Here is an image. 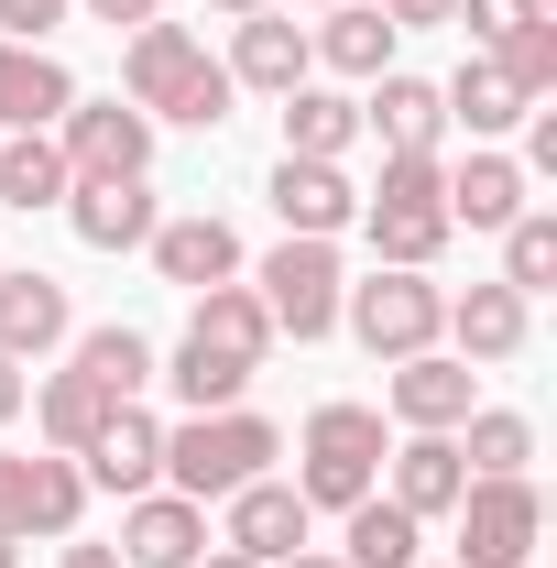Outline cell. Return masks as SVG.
Wrapping results in <instances>:
<instances>
[{
	"label": "cell",
	"mask_w": 557,
	"mask_h": 568,
	"mask_svg": "<svg viewBox=\"0 0 557 568\" xmlns=\"http://www.w3.org/2000/svg\"><path fill=\"white\" fill-rule=\"evenodd\" d=\"M350 142H361V99H340V88H284V153L295 164H340Z\"/></svg>",
	"instance_id": "26"
},
{
	"label": "cell",
	"mask_w": 557,
	"mask_h": 568,
	"mask_svg": "<svg viewBox=\"0 0 557 568\" xmlns=\"http://www.w3.org/2000/svg\"><path fill=\"white\" fill-rule=\"evenodd\" d=\"M536 547H547V493L525 470L459 493V558L448 568H536Z\"/></svg>",
	"instance_id": "7"
},
{
	"label": "cell",
	"mask_w": 557,
	"mask_h": 568,
	"mask_svg": "<svg viewBox=\"0 0 557 568\" xmlns=\"http://www.w3.org/2000/svg\"><path fill=\"white\" fill-rule=\"evenodd\" d=\"M426 558V525L405 514V503L361 493L350 503V536H340V568H416Z\"/></svg>",
	"instance_id": "27"
},
{
	"label": "cell",
	"mask_w": 557,
	"mask_h": 568,
	"mask_svg": "<svg viewBox=\"0 0 557 568\" xmlns=\"http://www.w3.org/2000/svg\"><path fill=\"white\" fill-rule=\"evenodd\" d=\"M88 22H110V33H142V22H164V0H77Z\"/></svg>",
	"instance_id": "39"
},
{
	"label": "cell",
	"mask_w": 557,
	"mask_h": 568,
	"mask_svg": "<svg viewBox=\"0 0 557 568\" xmlns=\"http://www.w3.org/2000/svg\"><path fill=\"white\" fill-rule=\"evenodd\" d=\"M340 241H274L263 252V274H252V295H263V317H274V339H328L340 328Z\"/></svg>",
	"instance_id": "6"
},
{
	"label": "cell",
	"mask_w": 557,
	"mask_h": 568,
	"mask_svg": "<svg viewBox=\"0 0 557 568\" xmlns=\"http://www.w3.org/2000/svg\"><path fill=\"white\" fill-rule=\"evenodd\" d=\"M306 55H317V67H340V77H383V67H394V22H383L372 0H340V11L306 33Z\"/></svg>",
	"instance_id": "30"
},
{
	"label": "cell",
	"mask_w": 557,
	"mask_h": 568,
	"mask_svg": "<svg viewBox=\"0 0 557 568\" xmlns=\"http://www.w3.org/2000/svg\"><path fill=\"white\" fill-rule=\"evenodd\" d=\"M77 372H88L99 394L142 405V383H153V339H142V328H77Z\"/></svg>",
	"instance_id": "33"
},
{
	"label": "cell",
	"mask_w": 557,
	"mask_h": 568,
	"mask_svg": "<svg viewBox=\"0 0 557 568\" xmlns=\"http://www.w3.org/2000/svg\"><path fill=\"white\" fill-rule=\"evenodd\" d=\"M77 514H88V470H77L67 448H44V459H11V448H0V536H11V547H33V536L67 547Z\"/></svg>",
	"instance_id": "8"
},
{
	"label": "cell",
	"mask_w": 557,
	"mask_h": 568,
	"mask_svg": "<svg viewBox=\"0 0 557 568\" xmlns=\"http://www.w3.org/2000/svg\"><path fill=\"white\" fill-rule=\"evenodd\" d=\"M492 241H503V284H514V295H547V284H557V209L503 219Z\"/></svg>",
	"instance_id": "34"
},
{
	"label": "cell",
	"mask_w": 557,
	"mask_h": 568,
	"mask_svg": "<svg viewBox=\"0 0 557 568\" xmlns=\"http://www.w3.org/2000/svg\"><path fill=\"white\" fill-rule=\"evenodd\" d=\"M0 568H11V536H0Z\"/></svg>",
	"instance_id": "45"
},
{
	"label": "cell",
	"mask_w": 557,
	"mask_h": 568,
	"mask_svg": "<svg viewBox=\"0 0 557 568\" xmlns=\"http://www.w3.org/2000/svg\"><path fill=\"white\" fill-rule=\"evenodd\" d=\"M67 153H55V132H0V209H67Z\"/></svg>",
	"instance_id": "28"
},
{
	"label": "cell",
	"mask_w": 557,
	"mask_h": 568,
	"mask_svg": "<svg viewBox=\"0 0 557 568\" xmlns=\"http://www.w3.org/2000/svg\"><path fill=\"white\" fill-rule=\"evenodd\" d=\"M67 11H77V0H0V44H44Z\"/></svg>",
	"instance_id": "37"
},
{
	"label": "cell",
	"mask_w": 557,
	"mask_h": 568,
	"mask_svg": "<svg viewBox=\"0 0 557 568\" xmlns=\"http://www.w3.org/2000/svg\"><path fill=\"white\" fill-rule=\"evenodd\" d=\"M77 470H88V493H164V416H142V405H110V426L77 448Z\"/></svg>",
	"instance_id": "11"
},
{
	"label": "cell",
	"mask_w": 557,
	"mask_h": 568,
	"mask_svg": "<svg viewBox=\"0 0 557 568\" xmlns=\"http://www.w3.org/2000/svg\"><path fill=\"white\" fill-rule=\"evenodd\" d=\"M67 339H77L67 284H55V274H11V263H0V351H11V361H44V351H67Z\"/></svg>",
	"instance_id": "20"
},
{
	"label": "cell",
	"mask_w": 557,
	"mask_h": 568,
	"mask_svg": "<svg viewBox=\"0 0 557 568\" xmlns=\"http://www.w3.org/2000/svg\"><path fill=\"white\" fill-rule=\"evenodd\" d=\"M153 274L164 284H186V295H209V284H241V230L209 209H186V219H153Z\"/></svg>",
	"instance_id": "16"
},
{
	"label": "cell",
	"mask_w": 557,
	"mask_h": 568,
	"mask_svg": "<svg viewBox=\"0 0 557 568\" xmlns=\"http://www.w3.org/2000/svg\"><path fill=\"white\" fill-rule=\"evenodd\" d=\"M198 568H263V558H241V547H219V536H209V558H198Z\"/></svg>",
	"instance_id": "43"
},
{
	"label": "cell",
	"mask_w": 557,
	"mask_h": 568,
	"mask_svg": "<svg viewBox=\"0 0 557 568\" xmlns=\"http://www.w3.org/2000/svg\"><path fill=\"white\" fill-rule=\"evenodd\" d=\"M153 383H175V405H186V416H219V405H241V394H252V361L209 351V339H175V361H164Z\"/></svg>",
	"instance_id": "31"
},
{
	"label": "cell",
	"mask_w": 557,
	"mask_h": 568,
	"mask_svg": "<svg viewBox=\"0 0 557 568\" xmlns=\"http://www.w3.org/2000/svg\"><path fill=\"white\" fill-rule=\"evenodd\" d=\"M383 448H394L383 405H317L306 437H295V503L306 514H350L361 493H383Z\"/></svg>",
	"instance_id": "4"
},
{
	"label": "cell",
	"mask_w": 557,
	"mask_h": 568,
	"mask_svg": "<svg viewBox=\"0 0 557 568\" xmlns=\"http://www.w3.org/2000/svg\"><path fill=\"white\" fill-rule=\"evenodd\" d=\"M22 394H33V383H22V361H11V351H0V426H11V416H22Z\"/></svg>",
	"instance_id": "40"
},
{
	"label": "cell",
	"mask_w": 557,
	"mask_h": 568,
	"mask_svg": "<svg viewBox=\"0 0 557 568\" xmlns=\"http://www.w3.org/2000/svg\"><path fill=\"white\" fill-rule=\"evenodd\" d=\"M306 22H284V11H252V22H230V88H263V99H284V88H306Z\"/></svg>",
	"instance_id": "21"
},
{
	"label": "cell",
	"mask_w": 557,
	"mask_h": 568,
	"mask_svg": "<svg viewBox=\"0 0 557 568\" xmlns=\"http://www.w3.org/2000/svg\"><path fill=\"white\" fill-rule=\"evenodd\" d=\"M153 175H77L67 186V230L88 241V252H142L153 241Z\"/></svg>",
	"instance_id": "14"
},
{
	"label": "cell",
	"mask_w": 557,
	"mask_h": 568,
	"mask_svg": "<svg viewBox=\"0 0 557 568\" xmlns=\"http://www.w3.org/2000/svg\"><path fill=\"white\" fill-rule=\"evenodd\" d=\"M219 22H252V11H274V0H209Z\"/></svg>",
	"instance_id": "44"
},
{
	"label": "cell",
	"mask_w": 557,
	"mask_h": 568,
	"mask_svg": "<svg viewBox=\"0 0 557 568\" xmlns=\"http://www.w3.org/2000/svg\"><path fill=\"white\" fill-rule=\"evenodd\" d=\"M525 186H536V175H525L514 153L470 142V164H448V230H503V219H525V209H536Z\"/></svg>",
	"instance_id": "23"
},
{
	"label": "cell",
	"mask_w": 557,
	"mask_h": 568,
	"mask_svg": "<svg viewBox=\"0 0 557 568\" xmlns=\"http://www.w3.org/2000/svg\"><path fill=\"white\" fill-rule=\"evenodd\" d=\"M55 568H121V547H88V536H67V558Z\"/></svg>",
	"instance_id": "41"
},
{
	"label": "cell",
	"mask_w": 557,
	"mask_h": 568,
	"mask_svg": "<svg viewBox=\"0 0 557 568\" xmlns=\"http://www.w3.org/2000/svg\"><path fill=\"white\" fill-rule=\"evenodd\" d=\"M317 11H340V0H317Z\"/></svg>",
	"instance_id": "46"
},
{
	"label": "cell",
	"mask_w": 557,
	"mask_h": 568,
	"mask_svg": "<svg viewBox=\"0 0 557 568\" xmlns=\"http://www.w3.org/2000/svg\"><path fill=\"white\" fill-rule=\"evenodd\" d=\"M263 197H274L284 241H340L350 219H361V186H350L340 164H295V153L274 164V186H263Z\"/></svg>",
	"instance_id": "17"
},
{
	"label": "cell",
	"mask_w": 557,
	"mask_h": 568,
	"mask_svg": "<svg viewBox=\"0 0 557 568\" xmlns=\"http://www.w3.org/2000/svg\"><path fill=\"white\" fill-rule=\"evenodd\" d=\"M121 99H132L153 132H164V121H186V132H219L241 88H230V67H219V55L186 33V22H142L132 44H121Z\"/></svg>",
	"instance_id": "1"
},
{
	"label": "cell",
	"mask_w": 557,
	"mask_h": 568,
	"mask_svg": "<svg viewBox=\"0 0 557 568\" xmlns=\"http://www.w3.org/2000/svg\"><path fill=\"white\" fill-rule=\"evenodd\" d=\"M416 568H426V558H416Z\"/></svg>",
	"instance_id": "47"
},
{
	"label": "cell",
	"mask_w": 557,
	"mask_h": 568,
	"mask_svg": "<svg viewBox=\"0 0 557 568\" xmlns=\"http://www.w3.org/2000/svg\"><path fill=\"white\" fill-rule=\"evenodd\" d=\"M274 459H284V437H274V416H252V405H219V416L164 426V493H186V503H230L241 481H263Z\"/></svg>",
	"instance_id": "3"
},
{
	"label": "cell",
	"mask_w": 557,
	"mask_h": 568,
	"mask_svg": "<svg viewBox=\"0 0 557 568\" xmlns=\"http://www.w3.org/2000/svg\"><path fill=\"white\" fill-rule=\"evenodd\" d=\"M394 33H437V22H459V0H372Z\"/></svg>",
	"instance_id": "38"
},
{
	"label": "cell",
	"mask_w": 557,
	"mask_h": 568,
	"mask_svg": "<svg viewBox=\"0 0 557 568\" xmlns=\"http://www.w3.org/2000/svg\"><path fill=\"white\" fill-rule=\"evenodd\" d=\"M198 558H209V503H186V493L121 503V568H198Z\"/></svg>",
	"instance_id": "13"
},
{
	"label": "cell",
	"mask_w": 557,
	"mask_h": 568,
	"mask_svg": "<svg viewBox=\"0 0 557 568\" xmlns=\"http://www.w3.org/2000/svg\"><path fill=\"white\" fill-rule=\"evenodd\" d=\"M55 153H67V175H153V121L132 99H77L55 121Z\"/></svg>",
	"instance_id": "9"
},
{
	"label": "cell",
	"mask_w": 557,
	"mask_h": 568,
	"mask_svg": "<svg viewBox=\"0 0 557 568\" xmlns=\"http://www.w3.org/2000/svg\"><path fill=\"white\" fill-rule=\"evenodd\" d=\"M22 405H33V426H44V448H67V459H77V448L110 426V405H121V394H99V383H88V372L67 361V372H44Z\"/></svg>",
	"instance_id": "25"
},
{
	"label": "cell",
	"mask_w": 557,
	"mask_h": 568,
	"mask_svg": "<svg viewBox=\"0 0 557 568\" xmlns=\"http://www.w3.org/2000/svg\"><path fill=\"white\" fill-rule=\"evenodd\" d=\"M547 0H459V22H470V55H492V44H514L525 22H536Z\"/></svg>",
	"instance_id": "36"
},
{
	"label": "cell",
	"mask_w": 557,
	"mask_h": 568,
	"mask_svg": "<svg viewBox=\"0 0 557 568\" xmlns=\"http://www.w3.org/2000/svg\"><path fill=\"white\" fill-rule=\"evenodd\" d=\"M350 230L372 241V263L426 274L448 252V164L437 153H383V186H361V219Z\"/></svg>",
	"instance_id": "2"
},
{
	"label": "cell",
	"mask_w": 557,
	"mask_h": 568,
	"mask_svg": "<svg viewBox=\"0 0 557 568\" xmlns=\"http://www.w3.org/2000/svg\"><path fill=\"white\" fill-rule=\"evenodd\" d=\"M448 339H459V361H470V372L525 361V339H536V295H514L503 274L470 284V295H448Z\"/></svg>",
	"instance_id": "12"
},
{
	"label": "cell",
	"mask_w": 557,
	"mask_h": 568,
	"mask_svg": "<svg viewBox=\"0 0 557 568\" xmlns=\"http://www.w3.org/2000/svg\"><path fill=\"white\" fill-rule=\"evenodd\" d=\"M361 132H383V153H437V142H448V99H437L426 77L383 67L372 99H361Z\"/></svg>",
	"instance_id": "22"
},
{
	"label": "cell",
	"mask_w": 557,
	"mask_h": 568,
	"mask_svg": "<svg viewBox=\"0 0 557 568\" xmlns=\"http://www.w3.org/2000/svg\"><path fill=\"white\" fill-rule=\"evenodd\" d=\"M437 99H448V121H459V132H470V142H503V132H525V110H536V99H525L514 77L492 67V55H470V67L448 77Z\"/></svg>",
	"instance_id": "24"
},
{
	"label": "cell",
	"mask_w": 557,
	"mask_h": 568,
	"mask_svg": "<svg viewBox=\"0 0 557 568\" xmlns=\"http://www.w3.org/2000/svg\"><path fill=\"white\" fill-rule=\"evenodd\" d=\"M492 67L514 77L525 99H547V88H557V11H536V22L514 33V44H492Z\"/></svg>",
	"instance_id": "35"
},
{
	"label": "cell",
	"mask_w": 557,
	"mask_h": 568,
	"mask_svg": "<svg viewBox=\"0 0 557 568\" xmlns=\"http://www.w3.org/2000/svg\"><path fill=\"white\" fill-rule=\"evenodd\" d=\"M274 568H340V547H295V558H274Z\"/></svg>",
	"instance_id": "42"
},
{
	"label": "cell",
	"mask_w": 557,
	"mask_h": 568,
	"mask_svg": "<svg viewBox=\"0 0 557 568\" xmlns=\"http://www.w3.org/2000/svg\"><path fill=\"white\" fill-rule=\"evenodd\" d=\"M186 339H209V351H230V361H252V372H263L274 317H263V295H252V284H209V295H198V317H186Z\"/></svg>",
	"instance_id": "29"
},
{
	"label": "cell",
	"mask_w": 557,
	"mask_h": 568,
	"mask_svg": "<svg viewBox=\"0 0 557 568\" xmlns=\"http://www.w3.org/2000/svg\"><path fill=\"white\" fill-rule=\"evenodd\" d=\"M340 328L372 361H416V351L448 339V284H437V274H405V263H372L361 284H340Z\"/></svg>",
	"instance_id": "5"
},
{
	"label": "cell",
	"mask_w": 557,
	"mask_h": 568,
	"mask_svg": "<svg viewBox=\"0 0 557 568\" xmlns=\"http://www.w3.org/2000/svg\"><path fill=\"white\" fill-rule=\"evenodd\" d=\"M306 525H317V514H306V503H295V481H274V470H263V481H241V493L219 503V547H241V558H295V547H306Z\"/></svg>",
	"instance_id": "15"
},
{
	"label": "cell",
	"mask_w": 557,
	"mask_h": 568,
	"mask_svg": "<svg viewBox=\"0 0 557 568\" xmlns=\"http://www.w3.org/2000/svg\"><path fill=\"white\" fill-rule=\"evenodd\" d=\"M77 110V77L55 44H0V132H55Z\"/></svg>",
	"instance_id": "18"
},
{
	"label": "cell",
	"mask_w": 557,
	"mask_h": 568,
	"mask_svg": "<svg viewBox=\"0 0 557 568\" xmlns=\"http://www.w3.org/2000/svg\"><path fill=\"white\" fill-rule=\"evenodd\" d=\"M470 361L459 351H416V361H394V383H383V405H394V426L405 437H459V416H470Z\"/></svg>",
	"instance_id": "10"
},
{
	"label": "cell",
	"mask_w": 557,
	"mask_h": 568,
	"mask_svg": "<svg viewBox=\"0 0 557 568\" xmlns=\"http://www.w3.org/2000/svg\"><path fill=\"white\" fill-rule=\"evenodd\" d=\"M525 459H536V426L514 416V405H470L459 416V470L470 481H514Z\"/></svg>",
	"instance_id": "32"
},
{
	"label": "cell",
	"mask_w": 557,
	"mask_h": 568,
	"mask_svg": "<svg viewBox=\"0 0 557 568\" xmlns=\"http://www.w3.org/2000/svg\"><path fill=\"white\" fill-rule=\"evenodd\" d=\"M383 481H394L383 503H405L416 525L459 514V493H470V470H459V437H394V448H383Z\"/></svg>",
	"instance_id": "19"
}]
</instances>
